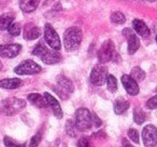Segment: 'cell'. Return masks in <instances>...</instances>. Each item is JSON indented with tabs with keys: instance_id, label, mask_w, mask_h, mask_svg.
I'll list each match as a JSON object with an SVG mask.
<instances>
[{
	"instance_id": "22",
	"label": "cell",
	"mask_w": 157,
	"mask_h": 147,
	"mask_svg": "<svg viewBox=\"0 0 157 147\" xmlns=\"http://www.w3.org/2000/svg\"><path fill=\"white\" fill-rule=\"evenodd\" d=\"M133 120L138 125H142L145 121V112L140 107H136L133 110Z\"/></svg>"
},
{
	"instance_id": "35",
	"label": "cell",
	"mask_w": 157,
	"mask_h": 147,
	"mask_svg": "<svg viewBox=\"0 0 157 147\" xmlns=\"http://www.w3.org/2000/svg\"><path fill=\"white\" fill-rule=\"evenodd\" d=\"M1 68H2V64H1V62H0V70H1Z\"/></svg>"
},
{
	"instance_id": "21",
	"label": "cell",
	"mask_w": 157,
	"mask_h": 147,
	"mask_svg": "<svg viewBox=\"0 0 157 147\" xmlns=\"http://www.w3.org/2000/svg\"><path fill=\"white\" fill-rule=\"evenodd\" d=\"M14 16L10 14H5L0 16V31H5L10 27V25L13 23Z\"/></svg>"
},
{
	"instance_id": "37",
	"label": "cell",
	"mask_w": 157,
	"mask_h": 147,
	"mask_svg": "<svg viewBox=\"0 0 157 147\" xmlns=\"http://www.w3.org/2000/svg\"><path fill=\"white\" fill-rule=\"evenodd\" d=\"M156 42H157V35H156Z\"/></svg>"
},
{
	"instance_id": "16",
	"label": "cell",
	"mask_w": 157,
	"mask_h": 147,
	"mask_svg": "<svg viewBox=\"0 0 157 147\" xmlns=\"http://www.w3.org/2000/svg\"><path fill=\"white\" fill-rule=\"evenodd\" d=\"M40 0H20V8L26 13H31L38 8Z\"/></svg>"
},
{
	"instance_id": "5",
	"label": "cell",
	"mask_w": 157,
	"mask_h": 147,
	"mask_svg": "<svg viewBox=\"0 0 157 147\" xmlns=\"http://www.w3.org/2000/svg\"><path fill=\"white\" fill-rule=\"evenodd\" d=\"M40 71H41V66L31 59L23 61L14 69V72H16L17 75H35V74H39Z\"/></svg>"
},
{
	"instance_id": "3",
	"label": "cell",
	"mask_w": 157,
	"mask_h": 147,
	"mask_svg": "<svg viewBox=\"0 0 157 147\" xmlns=\"http://www.w3.org/2000/svg\"><path fill=\"white\" fill-rule=\"evenodd\" d=\"M93 125V116L86 108H80L75 112V125L80 131H86Z\"/></svg>"
},
{
	"instance_id": "15",
	"label": "cell",
	"mask_w": 157,
	"mask_h": 147,
	"mask_svg": "<svg viewBox=\"0 0 157 147\" xmlns=\"http://www.w3.org/2000/svg\"><path fill=\"white\" fill-rule=\"evenodd\" d=\"M57 84H58V87L61 90H63L68 94H70V93H72L74 91V86L72 84V81L69 78L65 77V76H58L57 77Z\"/></svg>"
},
{
	"instance_id": "38",
	"label": "cell",
	"mask_w": 157,
	"mask_h": 147,
	"mask_svg": "<svg viewBox=\"0 0 157 147\" xmlns=\"http://www.w3.org/2000/svg\"><path fill=\"white\" fill-rule=\"evenodd\" d=\"M156 92H157V88H156Z\"/></svg>"
},
{
	"instance_id": "23",
	"label": "cell",
	"mask_w": 157,
	"mask_h": 147,
	"mask_svg": "<svg viewBox=\"0 0 157 147\" xmlns=\"http://www.w3.org/2000/svg\"><path fill=\"white\" fill-rule=\"evenodd\" d=\"M130 76L136 80L137 82H140L145 78V72L141 69L140 67H135L131 69Z\"/></svg>"
},
{
	"instance_id": "12",
	"label": "cell",
	"mask_w": 157,
	"mask_h": 147,
	"mask_svg": "<svg viewBox=\"0 0 157 147\" xmlns=\"http://www.w3.org/2000/svg\"><path fill=\"white\" fill-rule=\"evenodd\" d=\"M22 47L20 44H7V46H0V56L10 57L13 59L21 52Z\"/></svg>"
},
{
	"instance_id": "25",
	"label": "cell",
	"mask_w": 157,
	"mask_h": 147,
	"mask_svg": "<svg viewBox=\"0 0 157 147\" xmlns=\"http://www.w3.org/2000/svg\"><path fill=\"white\" fill-rule=\"evenodd\" d=\"M107 84H108V90L110 92H115L117 90V81H116V78L112 75H108L107 78Z\"/></svg>"
},
{
	"instance_id": "31",
	"label": "cell",
	"mask_w": 157,
	"mask_h": 147,
	"mask_svg": "<svg viewBox=\"0 0 157 147\" xmlns=\"http://www.w3.org/2000/svg\"><path fill=\"white\" fill-rule=\"evenodd\" d=\"M45 47H43V46H41V44H38L37 47H36L35 49H33V55H37V56H41L42 54L44 53V51H45Z\"/></svg>"
},
{
	"instance_id": "29",
	"label": "cell",
	"mask_w": 157,
	"mask_h": 147,
	"mask_svg": "<svg viewBox=\"0 0 157 147\" xmlns=\"http://www.w3.org/2000/svg\"><path fill=\"white\" fill-rule=\"evenodd\" d=\"M146 107L148 109H155V108H157V95H155V96L151 97L148 100L147 103H146Z\"/></svg>"
},
{
	"instance_id": "14",
	"label": "cell",
	"mask_w": 157,
	"mask_h": 147,
	"mask_svg": "<svg viewBox=\"0 0 157 147\" xmlns=\"http://www.w3.org/2000/svg\"><path fill=\"white\" fill-rule=\"evenodd\" d=\"M132 26H133V29L136 31V33L139 36H141V37L147 38L148 36H150V29H148L147 25H146L143 21L133 20Z\"/></svg>"
},
{
	"instance_id": "6",
	"label": "cell",
	"mask_w": 157,
	"mask_h": 147,
	"mask_svg": "<svg viewBox=\"0 0 157 147\" xmlns=\"http://www.w3.org/2000/svg\"><path fill=\"white\" fill-rule=\"evenodd\" d=\"M44 39H45L46 43L54 50H59L61 48V42L59 39L58 34L56 33L52 25L46 24L44 27Z\"/></svg>"
},
{
	"instance_id": "34",
	"label": "cell",
	"mask_w": 157,
	"mask_h": 147,
	"mask_svg": "<svg viewBox=\"0 0 157 147\" xmlns=\"http://www.w3.org/2000/svg\"><path fill=\"white\" fill-rule=\"evenodd\" d=\"M5 144H6V146H18L16 143H13V141L10 140V138L7 137V136L5 137Z\"/></svg>"
},
{
	"instance_id": "10",
	"label": "cell",
	"mask_w": 157,
	"mask_h": 147,
	"mask_svg": "<svg viewBox=\"0 0 157 147\" xmlns=\"http://www.w3.org/2000/svg\"><path fill=\"white\" fill-rule=\"evenodd\" d=\"M122 84H123V86H124L126 92L128 93L129 95H137L138 93H139V86H138L137 81H136L131 76L123 75Z\"/></svg>"
},
{
	"instance_id": "30",
	"label": "cell",
	"mask_w": 157,
	"mask_h": 147,
	"mask_svg": "<svg viewBox=\"0 0 157 147\" xmlns=\"http://www.w3.org/2000/svg\"><path fill=\"white\" fill-rule=\"evenodd\" d=\"M41 137H42V133L41 132H38L33 138H31V142H30V146L33 147V146H38L39 143L41 142Z\"/></svg>"
},
{
	"instance_id": "28",
	"label": "cell",
	"mask_w": 157,
	"mask_h": 147,
	"mask_svg": "<svg viewBox=\"0 0 157 147\" xmlns=\"http://www.w3.org/2000/svg\"><path fill=\"white\" fill-rule=\"evenodd\" d=\"M8 31H9L10 35H12V36H18L21 33V28L17 24H11L9 28H8Z\"/></svg>"
},
{
	"instance_id": "24",
	"label": "cell",
	"mask_w": 157,
	"mask_h": 147,
	"mask_svg": "<svg viewBox=\"0 0 157 147\" xmlns=\"http://www.w3.org/2000/svg\"><path fill=\"white\" fill-rule=\"evenodd\" d=\"M76 131H78V128L75 125V122H73L72 120H68L66 122V132H67L68 135L71 136V137H75Z\"/></svg>"
},
{
	"instance_id": "32",
	"label": "cell",
	"mask_w": 157,
	"mask_h": 147,
	"mask_svg": "<svg viewBox=\"0 0 157 147\" xmlns=\"http://www.w3.org/2000/svg\"><path fill=\"white\" fill-rule=\"evenodd\" d=\"M78 146H80V147H86V146H88V141H87V138H86V137L80 138V141H78Z\"/></svg>"
},
{
	"instance_id": "1",
	"label": "cell",
	"mask_w": 157,
	"mask_h": 147,
	"mask_svg": "<svg viewBox=\"0 0 157 147\" xmlns=\"http://www.w3.org/2000/svg\"><path fill=\"white\" fill-rule=\"evenodd\" d=\"M82 31L78 27H70L63 34V46L67 51H74L82 42Z\"/></svg>"
},
{
	"instance_id": "8",
	"label": "cell",
	"mask_w": 157,
	"mask_h": 147,
	"mask_svg": "<svg viewBox=\"0 0 157 147\" xmlns=\"http://www.w3.org/2000/svg\"><path fill=\"white\" fill-rule=\"evenodd\" d=\"M123 35L126 37L127 43H128L129 54H135L138 51V49L140 48V40L138 38V36L136 35L132 29H129V28H125L123 31Z\"/></svg>"
},
{
	"instance_id": "20",
	"label": "cell",
	"mask_w": 157,
	"mask_h": 147,
	"mask_svg": "<svg viewBox=\"0 0 157 147\" xmlns=\"http://www.w3.org/2000/svg\"><path fill=\"white\" fill-rule=\"evenodd\" d=\"M129 102L124 99H117L114 103V112L116 115H122L128 109Z\"/></svg>"
},
{
	"instance_id": "2",
	"label": "cell",
	"mask_w": 157,
	"mask_h": 147,
	"mask_svg": "<svg viewBox=\"0 0 157 147\" xmlns=\"http://www.w3.org/2000/svg\"><path fill=\"white\" fill-rule=\"evenodd\" d=\"M26 106V102L17 97H8L0 103V112L6 116H13Z\"/></svg>"
},
{
	"instance_id": "26",
	"label": "cell",
	"mask_w": 157,
	"mask_h": 147,
	"mask_svg": "<svg viewBox=\"0 0 157 147\" xmlns=\"http://www.w3.org/2000/svg\"><path fill=\"white\" fill-rule=\"evenodd\" d=\"M126 18L123 13L121 12H114L113 14H111V22L115 23V24H124Z\"/></svg>"
},
{
	"instance_id": "18",
	"label": "cell",
	"mask_w": 157,
	"mask_h": 147,
	"mask_svg": "<svg viewBox=\"0 0 157 147\" xmlns=\"http://www.w3.org/2000/svg\"><path fill=\"white\" fill-rule=\"evenodd\" d=\"M28 101L30 102L33 105L37 106V107H39V108L46 107V106L48 105L45 97L42 96V95H40V94H37V93H31V94H29Z\"/></svg>"
},
{
	"instance_id": "33",
	"label": "cell",
	"mask_w": 157,
	"mask_h": 147,
	"mask_svg": "<svg viewBox=\"0 0 157 147\" xmlns=\"http://www.w3.org/2000/svg\"><path fill=\"white\" fill-rule=\"evenodd\" d=\"M93 121H94V125H96V127H100L101 123H102V121L100 120V118H99L96 114L93 115Z\"/></svg>"
},
{
	"instance_id": "7",
	"label": "cell",
	"mask_w": 157,
	"mask_h": 147,
	"mask_svg": "<svg viewBox=\"0 0 157 147\" xmlns=\"http://www.w3.org/2000/svg\"><path fill=\"white\" fill-rule=\"evenodd\" d=\"M115 55L114 53V44L111 40H107L103 42L100 50L98 51V59L101 63H108L112 61Z\"/></svg>"
},
{
	"instance_id": "17",
	"label": "cell",
	"mask_w": 157,
	"mask_h": 147,
	"mask_svg": "<svg viewBox=\"0 0 157 147\" xmlns=\"http://www.w3.org/2000/svg\"><path fill=\"white\" fill-rule=\"evenodd\" d=\"M40 35H41V31H40L39 27L33 26L31 24L26 26V29H25L24 33V38L26 40H35L37 38H39Z\"/></svg>"
},
{
	"instance_id": "36",
	"label": "cell",
	"mask_w": 157,
	"mask_h": 147,
	"mask_svg": "<svg viewBox=\"0 0 157 147\" xmlns=\"http://www.w3.org/2000/svg\"><path fill=\"white\" fill-rule=\"evenodd\" d=\"M147 1H151V2H153V1H155V0H147Z\"/></svg>"
},
{
	"instance_id": "4",
	"label": "cell",
	"mask_w": 157,
	"mask_h": 147,
	"mask_svg": "<svg viewBox=\"0 0 157 147\" xmlns=\"http://www.w3.org/2000/svg\"><path fill=\"white\" fill-rule=\"evenodd\" d=\"M108 78V68L105 65L98 64L93 68L92 72H90V81L95 86L101 87L107 82Z\"/></svg>"
},
{
	"instance_id": "19",
	"label": "cell",
	"mask_w": 157,
	"mask_h": 147,
	"mask_svg": "<svg viewBox=\"0 0 157 147\" xmlns=\"http://www.w3.org/2000/svg\"><path fill=\"white\" fill-rule=\"evenodd\" d=\"M22 86V80L17 78H11V79H3L0 81V88L3 89H16Z\"/></svg>"
},
{
	"instance_id": "11",
	"label": "cell",
	"mask_w": 157,
	"mask_h": 147,
	"mask_svg": "<svg viewBox=\"0 0 157 147\" xmlns=\"http://www.w3.org/2000/svg\"><path fill=\"white\" fill-rule=\"evenodd\" d=\"M40 59L43 63L48 64V65H53V64H56L61 61L60 54L56 52V50H54V49H52V50L45 49L44 53L40 56Z\"/></svg>"
},
{
	"instance_id": "27",
	"label": "cell",
	"mask_w": 157,
	"mask_h": 147,
	"mask_svg": "<svg viewBox=\"0 0 157 147\" xmlns=\"http://www.w3.org/2000/svg\"><path fill=\"white\" fill-rule=\"evenodd\" d=\"M128 136L133 143L136 144H139V133H138L137 130L135 129H129L128 131Z\"/></svg>"
},
{
	"instance_id": "13",
	"label": "cell",
	"mask_w": 157,
	"mask_h": 147,
	"mask_svg": "<svg viewBox=\"0 0 157 147\" xmlns=\"http://www.w3.org/2000/svg\"><path fill=\"white\" fill-rule=\"evenodd\" d=\"M44 97L46 99L48 104L51 106V108H52L55 116H56L57 118H61V117H63V110H61V107H60V105H59L58 102H57V100L55 99V97H53L52 95L48 92L44 93Z\"/></svg>"
},
{
	"instance_id": "9",
	"label": "cell",
	"mask_w": 157,
	"mask_h": 147,
	"mask_svg": "<svg viewBox=\"0 0 157 147\" xmlns=\"http://www.w3.org/2000/svg\"><path fill=\"white\" fill-rule=\"evenodd\" d=\"M142 138L145 146H155L157 144V129L152 125L144 127L142 131Z\"/></svg>"
}]
</instances>
